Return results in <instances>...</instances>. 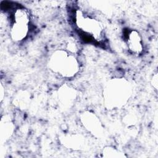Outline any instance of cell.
Here are the masks:
<instances>
[{"label":"cell","mask_w":158,"mask_h":158,"mask_svg":"<svg viewBox=\"0 0 158 158\" xmlns=\"http://www.w3.org/2000/svg\"><path fill=\"white\" fill-rule=\"evenodd\" d=\"M48 66L54 73L66 78L75 77L80 70L77 58L72 52L64 49L56 50L51 54Z\"/></svg>","instance_id":"2"},{"label":"cell","mask_w":158,"mask_h":158,"mask_svg":"<svg viewBox=\"0 0 158 158\" xmlns=\"http://www.w3.org/2000/svg\"><path fill=\"white\" fill-rule=\"evenodd\" d=\"M77 97L75 89L67 85L60 87L57 92L58 101L63 109L70 108L75 103Z\"/></svg>","instance_id":"7"},{"label":"cell","mask_w":158,"mask_h":158,"mask_svg":"<svg viewBox=\"0 0 158 158\" xmlns=\"http://www.w3.org/2000/svg\"><path fill=\"white\" fill-rule=\"evenodd\" d=\"M130 83L123 78H115L109 80L103 90L105 106L114 109L125 105L131 96Z\"/></svg>","instance_id":"1"},{"label":"cell","mask_w":158,"mask_h":158,"mask_svg":"<svg viewBox=\"0 0 158 158\" xmlns=\"http://www.w3.org/2000/svg\"><path fill=\"white\" fill-rule=\"evenodd\" d=\"M102 157H125L126 156L120 152L118 149L111 146L105 147L102 151Z\"/></svg>","instance_id":"11"},{"label":"cell","mask_w":158,"mask_h":158,"mask_svg":"<svg viewBox=\"0 0 158 158\" xmlns=\"http://www.w3.org/2000/svg\"><path fill=\"white\" fill-rule=\"evenodd\" d=\"M30 94L25 91H19L14 98V104L20 109H25L30 102Z\"/></svg>","instance_id":"10"},{"label":"cell","mask_w":158,"mask_h":158,"mask_svg":"<svg viewBox=\"0 0 158 158\" xmlns=\"http://www.w3.org/2000/svg\"><path fill=\"white\" fill-rule=\"evenodd\" d=\"M158 77H157V73H156L153 75V77L152 79V84L153 86V88L157 90V84H158Z\"/></svg>","instance_id":"12"},{"label":"cell","mask_w":158,"mask_h":158,"mask_svg":"<svg viewBox=\"0 0 158 158\" xmlns=\"http://www.w3.org/2000/svg\"><path fill=\"white\" fill-rule=\"evenodd\" d=\"M12 23L10 35L14 41H21L26 38L29 32L30 14L24 7L16 8L12 14Z\"/></svg>","instance_id":"4"},{"label":"cell","mask_w":158,"mask_h":158,"mask_svg":"<svg viewBox=\"0 0 158 158\" xmlns=\"http://www.w3.org/2000/svg\"><path fill=\"white\" fill-rule=\"evenodd\" d=\"M14 131V125L9 118L5 115L1 118L0 124V138L1 143L6 142L11 137Z\"/></svg>","instance_id":"9"},{"label":"cell","mask_w":158,"mask_h":158,"mask_svg":"<svg viewBox=\"0 0 158 158\" xmlns=\"http://www.w3.org/2000/svg\"><path fill=\"white\" fill-rule=\"evenodd\" d=\"M85 138L78 134H67L62 138V143L72 149H81L85 146Z\"/></svg>","instance_id":"8"},{"label":"cell","mask_w":158,"mask_h":158,"mask_svg":"<svg viewBox=\"0 0 158 158\" xmlns=\"http://www.w3.org/2000/svg\"><path fill=\"white\" fill-rule=\"evenodd\" d=\"M125 42L129 51L135 54H141L144 49L143 39L136 30H130L125 32Z\"/></svg>","instance_id":"6"},{"label":"cell","mask_w":158,"mask_h":158,"mask_svg":"<svg viewBox=\"0 0 158 158\" xmlns=\"http://www.w3.org/2000/svg\"><path fill=\"white\" fill-rule=\"evenodd\" d=\"M75 23L85 38L88 41L101 42L104 40V28L101 22L94 17L77 9L75 12Z\"/></svg>","instance_id":"3"},{"label":"cell","mask_w":158,"mask_h":158,"mask_svg":"<svg viewBox=\"0 0 158 158\" xmlns=\"http://www.w3.org/2000/svg\"><path fill=\"white\" fill-rule=\"evenodd\" d=\"M0 97H1V101H2V100L3 99V97H4V89H3V86L1 84V91H0Z\"/></svg>","instance_id":"13"},{"label":"cell","mask_w":158,"mask_h":158,"mask_svg":"<svg viewBox=\"0 0 158 158\" xmlns=\"http://www.w3.org/2000/svg\"><path fill=\"white\" fill-rule=\"evenodd\" d=\"M83 127L91 135L99 138L104 133V127L99 118L93 112L85 110L80 116Z\"/></svg>","instance_id":"5"}]
</instances>
